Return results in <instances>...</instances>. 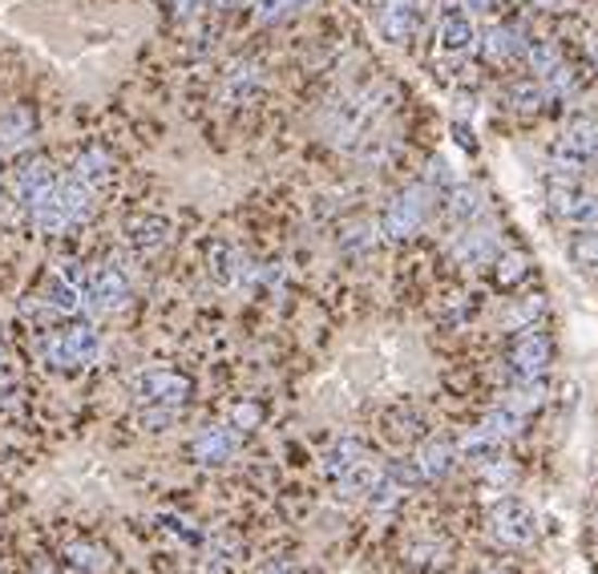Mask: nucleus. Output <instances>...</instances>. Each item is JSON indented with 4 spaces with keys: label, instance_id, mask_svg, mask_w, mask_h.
I'll list each match as a JSON object with an SVG mask.
<instances>
[{
    "label": "nucleus",
    "instance_id": "nucleus-1",
    "mask_svg": "<svg viewBox=\"0 0 598 574\" xmlns=\"http://www.w3.org/2000/svg\"><path fill=\"white\" fill-rule=\"evenodd\" d=\"M0 25L37 45L61 73H82V65H110L134 49V33L122 21L82 13L73 0H13L0 9Z\"/></svg>",
    "mask_w": 598,
    "mask_h": 574
},
{
    "label": "nucleus",
    "instance_id": "nucleus-2",
    "mask_svg": "<svg viewBox=\"0 0 598 574\" xmlns=\"http://www.w3.org/2000/svg\"><path fill=\"white\" fill-rule=\"evenodd\" d=\"M94 195H98V190H89L82 178L53 183V187H49V195H45V199L33 207L29 215H33V223L45 230V235H61V230L77 227V223L89 215Z\"/></svg>",
    "mask_w": 598,
    "mask_h": 574
},
{
    "label": "nucleus",
    "instance_id": "nucleus-3",
    "mask_svg": "<svg viewBox=\"0 0 598 574\" xmlns=\"http://www.w3.org/2000/svg\"><path fill=\"white\" fill-rule=\"evenodd\" d=\"M550 162L555 174H574L583 178L598 166V122L595 117H574L558 129L555 146H550Z\"/></svg>",
    "mask_w": 598,
    "mask_h": 574
},
{
    "label": "nucleus",
    "instance_id": "nucleus-4",
    "mask_svg": "<svg viewBox=\"0 0 598 574\" xmlns=\"http://www.w3.org/2000/svg\"><path fill=\"white\" fill-rule=\"evenodd\" d=\"M546 202L558 223H566V227H598V190L574 174H555Z\"/></svg>",
    "mask_w": 598,
    "mask_h": 574
},
{
    "label": "nucleus",
    "instance_id": "nucleus-5",
    "mask_svg": "<svg viewBox=\"0 0 598 574\" xmlns=\"http://www.w3.org/2000/svg\"><path fill=\"white\" fill-rule=\"evenodd\" d=\"M126 392L142 409H178L190 397V380L174 369H142L126 380Z\"/></svg>",
    "mask_w": 598,
    "mask_h": 574
},
{
    "label": "nucleus",
    "instance_id": "nucleus-6",
    "mask_svg": "<svg viewBox=\"0 0 598 574\" xmlns=\"http://www.w3.org/2000/svg\"><path fill=\"white\" fill-rule=\"evenodd\" d=\"M428 211H433V190H428V187L400 190L397 199L388 202L385 219H381V230H385V239H393V244H404V239H413L416 230L425 227Z\"/></svg>",
    "mask_w": 598,
    "mask_h": 574
},
{
    "label": "nucleus",
    "instance_id": "nucleus-7",
    "mask_svg": "<svg viewBox=\"0 0 598 574\" xmlns=\"http://www.w3.org/2000/svg\"><path fill=\"white\" fill-rule=\"evenodd\" d=\"M101 348V336L98 328H89V324H77V328H65L58 332L49 345H45V357H49V364L53 369H86L89 360L98 357Z\"/></svg>",
    "mask_w": 598,
    "mask_h": 574
},
{
    "label": "nucleus",
    "instance_id": "nucleus-8",
    "mask_svg": "<svg viewBox=\"0 0 598 574\" xmlns=\"http://www.w3.org/2000/svg\"><path fill=\"white\" fill-rule=\"evenodd\" d=\"M489 531L506 546H526L538 538V514H534L522 498H501V502L489 510Z\"/></svg>",
    "mask_w": 598,
    "mask_h": 574
},
{
    "label": "nucleus",
    "instance_id": "nucleus-9",
    "mask_svg": "<svg viewBox=\"0 0 598 574\" xmlns=\"http://www.w3.org/2000/svg\"><path fill=\"white\" fill-rule=\"evenodd\" d=\"M129 296H134V287H129V275L122 272V263H105V267H98V272L89 275L86 303L98 312V316H114V312H122V308L129 303Z\"/></svg>",
    "mask_w": 598,
    "mask_h": 574
},
{
    "label": "nucleus",
    "instance_id": "nucleus-10",
    "mask_svg": "<svg viewBox=\"0 0 598 574\" xmlns=\"http://www.w3.org/2000/svg\"><path fill=\"white\" fill-rule=\"evenodd\" d=\"M477 45V21L461 0H445L441 16H437V49L449 58H461Z\"/></svg>",
    "mask_w": 598,
    "mask_h": 574
},
{
    "label": "nucleus",
    "instance_id": "nucleus-11",
    "mask_svg": "<svg viewBox=\"0 0 598 574\" xmlns=\"http://www.w3.org/2000/svg\"><path fill=\"white\" fill-rule=\"evenodd\" d=\"M421 16H425L421 0H381V33H385V41L404 45L421 29Z\"/></svg>",
    "mask_w": 598,
    "mask_h": 574
},
{
    "label": "nucleus",
    "instance_id": "nucleus-12",
    "mask_svg": "<svg viewBox=\"0 0 598 574\" xmlns=\"http://www.w3.org/2000/svg\"><path fill=\"white\" fill-rule=\"evenodd\" d=\"M190 453L199 465H227L239 453V429L235 425H211L190 441Z\"/></svg>",
    "mask_w": 598,
    "mask_h": 574
},
{
    "label": "nucleus",
    "instance_id": "nucleus-13",
    "mask_svg": "<svg viewBox=\"0 0 598 574\" xmlns=\"http://www.w3.org/2000/svg\"><path fill=\"white\" fill-rule=\"evenodd\" d=\"M550 360H555L550 336H546V332H526V336H518V345H513L510 369L518 376H541L550 369Z\"/></svg>",
    "mask_w": 598,
    "mask_h": 574
},
{
    "label": "nucleus",
    "instance_id": "nucleus-14",
    "mask_svg": "<svg viewBox=\"0 0 598 574\" xmlns=\"http://www.w3.org/2000/svg\"><path fill=\"white\" fill-rule=\"evenodd\" d=\"M58 178H53V171H49V162L45 159H33L25 162V166H16L13 174V199L25 207V211H33L37 202L49 195V187H53Z\"/></svg>",
    "mask_w": 598,
    "mask_h": 574
},
{
    "label": "nucleus",
    "instance_id": "nucleus-15",
    "mask_svg": "<svg viewBox=\"0 0 598 574\" xmlns=\"http://www.w3.org/2000/svg\"><path fill=\"white\" fill-rule=\"evenodd\" d=\"M171 239V223L162 215H134L126 223V247L138 255H150Z\"/></svg>",
    "mask_w": 598,
    "mask_h": 574
},
{
    "label": "nucleus",
    "instance_id": "nucleus-16",
    "mask_svg": "<svg viewBox=\"0 0 598 574\" xmlns=\"http://www.w3.org/2000/svg\"><path fill=\"white\" fill-rule=\"evenodd\" d=\"M259 89H263V65L256 61H239V65H231L227 70V82H223V98L231 105H251L259 98Z\"/></svg>",
    "mask_w": 598,
    "mask_h": 574
},
{
    "label": "nucleus",
    "instance_id": "nucleus-17",
    "mask_svg": "<svg viewBox=\"0 0 598 574\" xmlns=\"http://www.w3.org/2000/svg\"><path fill=\"white\" fill-rule=\"evenodd\" d=\"M453 259L457 263H465V267L494 263V259H498V235H494V230H485V227L465 230V235L453 244Z\"/></svg>",
    "mask_w": 598,
    "mask_h": 574
},
{
    "label": "nucleus",
    "instance_id": "nucleus-18",
    "mask_svg": "<svg viewBox=\"0 0 598 574\" xmlns=\"http://www.w3.org/2000/svg\"><path fill=\"white\" fill-rule=\"evenodd\" d=\"M211 275L219 287H242L247 275H251V263H247V255H242L239 247L219 244L211 251Z\"/></svg>",
    "mask_w": 598,
    "mask_h": 574
},
{
    "label": "nucleus",
    "instance_id": "nucleus-19",
    "mask_svg": "<svg viewBox=\"0 0 598 574\" xmlns=\"http://www.w3.org/2000/svg\"><path fill=\"white\" fill-rule=\"evenodd\" d=\"M445 207H449V219H453V223L470 227V223L482 219L485 195H482V187H473V183H453V187L445 190Z\"/></svg>",
    "mask_w": 598,
    "mask_h": 574
},
{
    "label": "nucleus",
    "instance_id": "nucleus-20",
    "mask_svg": "<svg viewBox=\"0 0 598 574\" xmlns=\"http://www.w3.org/2000/svg\"><path fill=\"white\" fill-rule=\"evenodd\" d=\"M29 142H33V114L29 110H21V105L4 110V114H0V159H4V154H16V150H25Z\"/></svg>",
    "mask_w": 598,
    "mask_h": 574
},
{
    "label": "nucleus",
    "instance_id": "nucleus-21",
    "mask_svg": "<svg viewBox=\"0 0 598 574\" xmlns=\"http://www.w3.org/2000/svg\"><path fill=\"white\" fill-rule=\"evenodd\" d=\"M482 41V53L489 61H518L522 53H526V41H522V33L510 29V25H494V29L485 33V37H477Z\"/></svg>",
    "mask_w": 598,
    "mask_h": 574
},
{
    "label": "nucleus",
    "instance_id": "nucleus-22",
    "mask_svg": "<svg viewBox=\"0 0 598 574\" xmlns=\"http://www.w3.org/2000/svg\"><path fill=\"white\" fill-rule=\"evenodd\" d=\"M360 461H369V449H364V441L360 437H340L336 446L324 453V474L328 477H344L352 465H360Z\"/></svg>",
    "mask_w": 598,
    "mask_h": 574
},
{
    "label": "nucleus",
    "instance_id": "nucleus-23",
    "mask_svg": "<svg viewBox=\"0 0 598 574\" xmlns=\"http://www.w3.org/2000/svg\"><path fill=\"white\" fill-rule=\"evenodd\" d=\"M457 465V449L449 446V441H425L421 446V453H416V470H421V477L425 482H437V477H445L449 470Z\"/></svg>",
    "mask_w": 598,
    "mask_h": 574
},
{
    "label": "nucleus",
    "instance_id": "nucleus-24",
    "mask_svg": "<svg viewBox=\"0 0 598 574\" xmlns=\"http://www.w3.org/2000/svg\"><path fill=\"white\" fill-rule=\"evenodd\" d=\"M73 178H82L89 190L105 187L110 178H114V162H110V154L105 150H86L82 159H77V171H73Z\"/></svg>",
    "mask_w": 598,
    "mask_h": 574
},
{
    "label": "nucleus",
    "instance_id": "nucleus-25",
    "mask_svg": "<svg viewBox=\"0 0 598 574\" xmlns=\"http://www.w3.org/2000/svg\"><path fill=\"white\" fill-rule=\"evenodd\" d=\"M45 303H49V308H53V312H82V287L73 284V279H65V275H53V279H49V284H45Z\"/></svg>",
    "mask_w": 598,
    "mask_h": 574
},
{
    "label": "nucleus",
    "instance_id": "nucleus-26",
    "mask_svg": "<svg viewBox=\"0 0 598 574\" xmlns=\"http://www.w3.org/2000/svg\"><path fill=\"white\" fill-rule=\"evenodd\" d=\"M65 562L82 574H101L110 566V554L94 542H73V546H65Z\"/></svg>",
    "mask_w": 598,
    "mask_h": 574
},
{
    "label": "nucleus",
    "instance_id": "nucleus-27",
    "mask_svg": "<svg viewBox=\"0 0 598 574\" xmlns=\"http://www.w3.org/2000/svg\"><path fill=\"white\" fill-rule=\"evenodd\" d=\"M457 458L477 461V465H489V461H498V458H501V441H498V437H489L485 429H477L473 437H465V441H461V449H457Z\"/></svg>",
    "mask_w": 598,
    "mask_h": 574
},
{
    "label": "nucleus",
    "instance_id": "nucleus-28",
    "mask_svg": "<svg viewBox=\"0 0 598 574\" xmlns=\"http://www.w3.org/2000/svg\"><path fill=\"white\" fill-rule=\"evenodd\" d=\"M344 489V498H369V489L381 482V470L372 465V461H360V465H352L344 477H336Z\"/></svg>",
    "mask_w": 598,
    "mask_h": 574
},
{
    "label": "nucleus",
    "instance_id": "nucleus-29",
    "mask_svg": "<svg viewBox=\"0 0 598 574\" xmlns=\"http://www.w3.org/2000/svg\"><path fill=\"white\" fill-rule=\"evenodd\" d=\"M482 429L489 433V437H498L501 446H506L510 437H518V433H522V413H518L513 404H501V409H494V413L485 416Z\"/></svg>",
    "mask_w": 598,
    "mask_h": 574
},
{
    "label": "nucleus",
    "instance_id": "nucleus-30",
    "mask_svg": "<svg viewBox=\"0 0 598 574\" xmlns=\"http://www.w3.org/2000/svg\"><path fill=\"white\" fill-rule=\"evenodd\" d=\"M526 61L538 77H550V73L562 65V53H558V45H550V41H534V45H526Z\"/></svg>",
    "mask_w": 598,
    "mask_h": 574
},
{
    "label": "nucleus",
    "instance_id": "nucleus-31",
    "mask_svg": "<svg viewBox=\"0 0 598 574\" xmlns=\"http://www.w3.org/2000/svg\"><path fill=\"white\" fill-rule=\"evenodd\" d=\"M510 98H513V110L534 114V110H541V101L550 98V93H546V86H538V82L530 77V82H518V86H510Z\"/></svg>",
    "mask_w": 598,
    "mask_h": 574
},
{
    "label": "nucleus",
    "instance_id": "nucleus-32",
    "mask_svg": "<svg viewBox=\"0 0 598 574\" xmlns=\"http://www.w3.org/2000/svg\"><path fill=\"white\" fill-rule=\"evenodd\" d=\"M570 255H574V263H578L583 272L598 275V230H583V235L570 244Z\"/></svg>",
    "mask_w": 598,
    "mask_h": 574
},
{
    "label": "nucleus",
    "instance_id": "nucleus-33",
    "mask_svg": "<svg viewBox=\"0 0 598 574\" xmlns=\"http://www.w3.org/2000/svg\"><path fill=\"white\" fill-rule=\"evenodd\" d=\"M546 401V385H541V376H522V385L513 388V409L518 413H526V409H538Z\"/></svg>",
    "mask_w": 598,
    "mask_h": 574
},
{
    "label": "nucleus",
    "instance_id": "nucleus-34",
    "mask_svg": "<svg viewBox=\"0 0 598 574\" xmlns=\"http://www.w3.org/2000/svg\"><path fill=\"white\" fill-rule=\"evenodd\" d=\"M530 275V259L522 251H510V255L498 259V284L501 287H518Z\"/></svg>",
    "mask_w": 598,
    "mask_h": 574
},
{
    "label": "nucleus",
    "instance_id": "nucleus-35",
    "mask_svg": "<svg viewBox=\"0 0 598 574\" xmlns=\"http://www.w3.org/2000/svg\"><path fill=\"white\" fill-rule=\"evenodd\" d=\"M303 4H308V0H256V16L259 21H279V16L303 9Z\"/></svg>",
    "mask_w": 598,
    "mask_h": 574
},
{
    "label": "nucleus",
    "instance_id": "nucleus-36",
    "mask_svg": "<svg viewBox=\"0 0 598 574\" xmlns=\"http://www.w3.org/2000/svg\"><path fill=\"white\" fill-rule=\"evenodd\" d=\"M453 183H461V178H457V171L449 166V162H445V159H433V162H428V178H425L428 190H433V187H437V190H449Z\"/></svg>",
    "mask_w": 598,
    "mask_h": 574
},
{
    "label": "nucleus",
    "instance_id": "nucleus-37",
    "mask_svg": "<svg viewBox=\"0 0 598 574\" xmlns=\"http://www.w3.org/2000/svg\"><path fill=\"white\" fill-rule=\"evenodd\" d=\"M372 230H376V227H369V223H357V227H348V235H344L340 247H344V251H364V247L376 239Z\"/></svg>",
    "mask_w": 598,
    "mask_h": 574
},
{
    "label": "nucleus",
    "instance_id": "nucleus-38",
    "mask_svg": "<svg viewBox=\"0 0 598 574\" xmlns=\"http://www.w3.org/2000/svg\"><path fill=\"white\" fill-rule=\"evenodd\" d=\"M231 425H235V429H256L259 425V404H235Z\"/></svg>",
    "mask_w": 598,
    "mask_h": 574
},
{
    "label": "nucleus",
    "instance_id": "nucleus-39",
    "mask_svg": "<svg viewBox=\"0 0 598 574\" xmlns=\"http://www.w3.org/2000/svg\"><path fill=\"white\" fill-rule=\"evenodd\" d=\"M202 4H207V0H174V13H178V16H195Z\"/></svg>",
    "mask_w": 598,
    "mask_h": 574
},
{
    "label": "nucleus",
    "instance_id": "nucleus-40",
    "mask_svg": "<svg viewBox=\"0 0 598 574\" xmlns=\"http://www.w3.org/2000/svg\"><path fill=\"white\" fill-rule=\"evenodd\" d=\"M461 4H465L473 16H477V13H489V9H494V0H461Z\"/></svg>",
    "mask_w": 598,
    "mask_h": 574
},
{
    "label": "nucleus",
    "instance_id": "nucleus-41",
    "mask_svg": "<svg viewBox=\"0 0 598 574\" xmlns=\"http://www.w3.org/2000/svg\"><path fill=\"white\" fill-rule=\"evenodd\" d=\"M590 58H595V61H598V41H590Z\"/></svg>",
    "mask_w": 598,
    "mask_h": 574
},
{
    "label": "nucleus",
    "instance_id": "nucleus-42",
    "mask_svg": "<svg viewBox=\"0 0 598 574\" xmlns=\"http://www.w3.org/2000/svg\"><path fill=\"white\" fill-rule=\"evenodd\" d=\"M482 574H506V571H482Z\"/></svg>",
    "mask_w": 598,
    "mask_h": 574
},
{
    "label": "nucleus",
    "instance_id": "nucleus-43",
    "mask_svg": "<svg viewBox=\"0 0 598 574\" xmlns=\"http://www.w3.org/2000/svg\"><path fill=\"white\" fill-rule=\"evenodd\" d=\"M0 360H4V352H0Z\"/></svg>",
    "mask_w": 598,
    "mask_h": 574
}]
</instances>
